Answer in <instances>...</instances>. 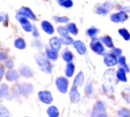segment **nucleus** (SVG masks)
I'll return each instance as SVG.
<instances>
[{"label":"nucleus","instance_id":"obj_1","mask_svg":"<svg viewBox=\"0 0 130 117\" xmlns=\"http://www.w3.org/2000/svg\"><path fill=\"white\" fill-rule=\"evenodd\" d=\"M36 62L38 64V66L40 67V69L47 74H51L53 71V64L51 63V61L46 57L45 54H38L36 56Z\"/></svg>","mask_w":130,"mask_h":117},{"label":"nucleus","instance_id":"obj_2","mask_svg":"<svg viewBox=\"0 0 130 117\" xmlns=\"http://www.w3.org/2000/svg\"><path fill=\"white\" fill-rule=\"evenodd\" d=\"M89 48L90 50L96 54V55H100V56H104L107 51H106V47L104 46V44L102 43L101 39L100 38H93V39H90V43H89Z\"/></svg>","mask_w":130,"mask_h":117},{"label":"nucleus","instance_id":"obj_3","mask_svg":"<svg viewBox=\"0 0 130 117\" xmlns=\"http://www.w3.org/2000/svg\"><path fill=\"white\" fill-rule=\"evenodd\" d=\"M70 82H69V79L68 77H66L65 75L64 76H58L56 77L55 79V86L57 89V91L60 93V94H67L69 89H70Z\"/></svg>","mask_w":130,"mask_h":117},{"label":"nucleus","instance_id":"obj_4","mask_svg":"<svg viewBox=\"0 0 130 117\" xmlns=\"http://www.w3.org/2000/svg\"><path fill=\"white\" fill-rule=\"evenodd\" d=\"M90 117H109L106 105L103 101H96L90 112Z\"/></svg>","mask_w":130,"mask_h":117},{"label":"nucleus","instance_id":"obj_5","mask_svg":"<svg viewBox=\"0 0 130 117\" xmlns=\"http://www.w3.org/2000/svg\"><path fill=\"white\" fill-rule=\"evenodd\" d=\"M114 8V3L111 1H105L101 4L95 5L94 12L100 16H106L110 13V11Z\"/></svg>","mask_w":130,"mask_h":117},{"label":"nucleus","instance_id":"obj_6","mask_svg":"<svg viewBox=\"0 0 130 117\" xmlns=\"http://www.w3.org/2000/svg\"><path fill=\"white\" fill-rule=\"evenodd\" d=\"M129 19V14L123 10H117L110 14V20L114 23H124Z\"/></svg>","mask_w":130,"mask_h":117},{"label":"nucleus","instance_id":"obj_7","mask_svg":"<svg viewBox=\"0 0 130 117\" xmlns=\"http://www.w3.org/2000/svg\"><path fill=\"white\" fill-rule=\"evenodd\" d=\"M15 92L18 95L27 97V96L32 94L34 86H32V84H30L28 82H19V83H17L15 85Z\"/></svg>","mask_w":130,"mask_h":117},{"label":"nucleus","instance_id":"obj_8","mask_svg":"<svg viewBox=\"0 0 130 117\" xmlns=\"http://www.w3.org/2000/svg\"><path fill=\"white\" fill-rule=\"evenodd\" d=\"M15 18H16V20L20 23V25H21V27H22V30H23L24 32H26V33H31L32 27H34V24L30 22V20H29L28 18H26V17L20 15L19 13H16V14H15Z\"/></svg>","mask_w":130,"mask_h":117},{"label":"nucleus","instance_id":"obj_9","mask_svg":"<svg viewBox=\"0 0 130 117\" xmlns=\"http://www.w3.org/2000/svg\"><path fill=\"white\" fill-rule=\"evenodd\" d=\"M103 57V62L108 68H113L116 65H118V57L115 56L111 51L107 52Z\"/></svg>","mask_w":130,"mask_h":117},{"label":"nucleus","instance_id":"obj_10","mask_svg":"<svg viewBox=\"0 0 130 117\" xmlns=\"http://www.w3.org/2000/svg\"><path fill=\"white\" fill-rule=\"evenodd\" d=\"M38 98L39 100L45 104V105H51L54 101V98H53V94L50 92V91H47V90H43V91H40L38 93Z\"/></svg>","mask_w":130,"mask_h":117},{"label":"nucleus","instance_id":"obj_11","mask_svg":"<svg viewBox=\"0 0 130 117\" xmlns=\"http://www.w3.org/2000/svg\"><path fill=\"white\" fill-rule=\"evenodd\" d=\"M68 95H69V100L72 104H77L80 102L81 100V95H80V92L78 90L77 86L75 85H72L69 91H68Z\"/></svg>","mask_w":130,"mask_h":117},{"label":"nucleus","instance_id":"obj_12","mask_svg":"<svg viewBox=\"0 0 130 117\" xmlns=\"http://www.w3.org/2000/svg\"><path fill=\"white\" fill-rule=\"evenodd\" d=\"M72 47L73 49L78 53V55H81V56H84L86 55L87 53V48H86V45L83 41L81 40H74L73 44H72Z\"/></svg>","mask_w":130,"mask_h":117},{"label":"nucleus","instance_id":"obj_13","mask_svg":"<svg viewBox=\"0 0 130 117\" xmlns=\"http://www.w3.org/2000/svg\"><path fill=\"white\" fill-rule=\"evenodd\" d=\"M17 13H19L20 15H22V16H24V17L28 18L29 20H32V21L37 20V15L35 14V12H34L29 7L21 6V7L18 9Z\"/></svg>","mask_w":130,"mask_h":117},{"label":"nucleus","instance_id":"obj_14","mask_svg":"<svg viewBox=\"0 0 130 117\" xmlns=\"http://www.w3.org/2000/svg\"><path fill=\"white\" fill-rule=\"evenodd\" d=\"M41 28L44 31L45 34H47L49 36H53L56 32V28L54 27L53 23L49 20H42L41 21Z\"/></svg>","mask_w":130,"mask_h":117},{"label":"nucleus","instance_id":"obj_15","mask_svg":"<svg viewBox=\"0 0 130 117\" xmlns=\"http://www.w3.org/2000/svg\"><path fill=\"white\" fill-rule=\"evenodd\" d=\"M62 43L60 40V37H56V36H52L49 39V47L55 51H60L62 49Z\"/></svg>","mask_w":130,"mask_h":117},{"label":"nucleus","instance_id":"obj_16","mask_svg":"<svg viewBox=\"0 0 130 117\" xmlns=\"http://www.w3.org/2000/svg\"><path fill=\"white\" fill-rule=\"evenodd\" d=\"M84 83H85V75H84L83 71H78L73 78V85L80 87V86L84 85Z\"/></svg>","mask_w":130,"mask_h":117},{"label":"nucleus","instance_id":"obj_17","mask_svg":"<svg viewBox=\"0 0 130 117\" xmlns=\"http://www.w3.org/2000/svg\"><path fill=\"white\" fill-rule=\"evenodd\" d=\"M61 58L63 59L64 62L70 63V62H73V60H74V55H73V53H72V51H71L70 49L65 48V49H63L62 52H61Z\"/></svg>","mask_w":130,"mask_h":117},{"label":"nucleus","instance_id":"obj_18","mask_svg":"<svg viewBox=\"0 0 130 117\" xmlns=\"http://www.w3.org/2000/svg\"><path fill=\"white\" fill-rule=\"evenodd\" d=\"M45 55L50 61H56V60H58V58L60 56L58 51H55V50L51 49L49 46L45 48Z\"/></svg>","mask_w":130,"mask_h":117},{"label":"nucleus","instance_id":"obj_19","mask_svg":"<svg viewBox=\"0 0 130 117\" xmlns=\"http://www.w3.org/2000/svg\"><path fill=\"white\" fill-rule=\"evenodd\" d=\"M18 72H19L20 75H22L25 78H30V77L34 76V70L27 65H21L19 67Z\"/></svg>","mask_w":130,"mask_h":117},{"label":"nucleus","instance_id":"obj_20","mask_svg":"<svg viewBox=\"0 0 130 117\" xmlns=\"http://www.w3.org/2000/svg\"><path fill=\"white\" fill-rule=\"evenodd\" d=\"M19 75H20L19 72L16 71L15 69H13V68L8 69V71L5 73V77H6V79H7L8 81H12V82L17 81L18 78H19Z\"/></svg>","mask_w":130,"mask_h":117},{"label":"nucleus","instance_id":"obj_21","mask_svg":"<svg viewBox=\"0 0 130 117\" xmlns=\"http://www.w3.org/2000/svg\"><path fill=\"white\" fill-rule=\"evenodd\" d=\"M115 75H116V79L119 82H127V71L121 67H119L116 71H115Z\"/></svg>","mask_w":130,"mask_h":117},{"label":"nucleus","instance_id":"obj_22","mask_svg":"<svg viewBox=\"0 0 130 117\" xmlns=\"http://www.w3.org/2000/svg\"><path fill=\"white\" fill-rule=\"evenodd\" d=\"M101 41H102V43L104 44V46L107 48V49H113L114 47H115V45H114V40L112 39V37L111 36H109V35H104V36H102L101 38Z\"/></svg>","mask_w":130,"mask_h":117},{"label":"nucleus","instance_id":"obj_23","mask_svg":"<svg viewBox=\"0 0 130 117\" xmlns=\"http://www.w3.org/2000/svg\"><path fill=\"white\" fill-rule=\"evenodd\" d=\"M75 64L73 62H70V63H66V66H65V69H64V74L66 77L70 78L72 77L74 74H75Z\"/></svg>","mask_w":130,"mask_h":117},{"label":"nucleus","instance_id":"obj_24","mask_svg":"<svg viewBox=\"0 0 130 117\" xmlns=\"http://www.w3.org/2000/svg\"><path fill=\"white\" fill-rule=\"evenodd\" d=\"M53 21L57 24H64L66 25L68 22H70V18L65 15H55L53 16Z\"/></svg>","mask_w":130,"mask_h":117},{"label":"nucleus","instance_id":"obj_25","mask_svg":"<svg viewBox=\"0 0 130 117\" xmlns=\"http://www.w3.org/2000/svg\"><path fill=\"white\" fill-rule=\"evenodd\" d=\"M66 27H67V30H68V33H69V35L70 36H72V37H74V36H77L78 34H79V30H78V27H77V24L75 23V22H68L67 24H66Z\"/></svg>","mask_w":130,"mask_h":117},{"label":"nucleus","instance_id":"obj_26","mask_svg":"<svg viewBox=\"0 0 130 117\" xmlns=\"http://www.w3.org/2000/svg\"><path fill=\"white\" fill-rule=\"evenodd\" d=\"M47 115L48 117H60V111L58 107L54 105H49L47 108Z\"/></svg>","mask_w":130,"mask_h":117},{"label":"nucleus","instance_id":"obj_27","mask_svg":"<svg viewBox=\"0 0 130 117\" xmlns=\"http://www.w3.org/2000/svg\"><path fill=\"white\" fill-rule=\"evenodd\" d=\"M84 93H85V95H86L88 98H89V97H92V95H93V93H94L92 80H87V81L84 83Z\"/></svg>","mask_w":130,"mask_h":117},{"label":"nucleus","instance_id":"obj_28","mask_svg":"<svg viewBox=\"0 0 130 117\" xmlns=\"http://www.w3.org/2000/svg\"><path fill=\"white\" fill-rule=\"evenodd\" d=\"M118 65H119V67L125 69L127 71V73L130 72V65L127 63V59L124 55H121L120 57H118Z\"/></svg>","mask_w":130,"mask_h":117},{"label":"nucleus","instance_id":"obj_29","mask_svg":"<svg viewBox=\"0 0 130 117\" xmlns=\"http://www.w3.org/2000/svg\"><path fill=\"white\" fill-rule=\"evenodd\" d=\"M118 34H119V36H120L124 41H127V42L130 41V32H129L126 27H120V28L118 30Z\"/></svg>","mask_w":130,"mask_h":117},{"label":"nucleus","instance_id":"obj_30","mask_svg":"<svg viewBox=\"0 0 130 117\" xmlns=\"http://www.w3.org/2000/svg\"><path fill=\"white\" fill-rule=\"evenodd\" d=\"M99 34H100V30H99L98 27L93 26V25H92V26H89V27L86 30V35H87V37L90 38V39L96 38Z\"/></svg>","mask_w":130,"mask_h":117},{"label":"nucleus","instance_id":"obj_31","mask_svg":"<svg viewBox=\"0 0 130 117\" xmlns=\"http://www.w3.org/2000/svg\"><path fill=\"white\" fill-rule=\"evenodd\" d=\"M121 97L127 104H130V87L129 86H125L121 91Z\"/></svg>","mask_w":130,"mask_h":117},{"label":"nucleus","instance_id":"obj_32","mask_svg":"<svg viewBox=\"0 0 130 117\" xmlns=\"http://www.w3.org/2000/svg\"><path fill=\"white\" fill-rule=\"evenodd\" d=\"M60 40H61V43H62L63 46H72V44H73V42H74L73 37L70 36V35L60 37Z\"/></svg>","mask_w":130,"mask_h":117},{"label":"nucleus","instance_id":"obj_33","mask_svg":"<svg viewBox=\"0 0 130 117\" xmlns=\"http://www.w3.org/2000/svg\"><path fill=\"white\" fill-rule=\"evenodd\" d=\"M14 47L18 50H23L26 48V42L22 38H17L14 41Z\"/></svg>","mask_w":130,"mask_h":117},{"label":"nucleus","instance_id":"obj_34","mask_svg":"<svg viewBox=\"0 0 130 117\" xmlns=\"http://www.w3.org/2000/svg\"><path fill=\"white\" fill-rule=\"evenodd\" d=\"M57 3L59 6H61L62 8H65V9L72 8L74 5L72 0H57Z\"/></svg>","mask_w":130,"mask_h":117},{"label":"nucleus","instance_id":"obj_35","mask_svg":"<svg viewBox=\"0 0 130 117\" xmlns=\"http://www.w3.org/2000/svg\"><path fill=\"white\" fill-rule=\"evenodd\" d=\"M56 31H57L59 37H63V36H67V35H69L68 30H67L66 25H64V24H59V25L57 26Z\"/></svg>","mask_w":130,"mask_h":117},{"label":"nucleus","instance_id":"obj_36","mask_svg":"<svg viewBox=\"0 0 130 117\" xmlns=\"http://www.w3.org/2000/svg\"><path fill=\"white\" fill-rule=\"evenodd\" d=\"M117 117H130V110L125 107L120 108L117 112Z\"/></svg>","mask_w":130,"mask_h":117},{"label":"nucleus","instance_id":"obj_37","mask_svg":"<svg viewBox=\"0 0 130 117\" xmlns=\"http://www.w3.org/2000/svg\"><path fill=\"white\" fill-rule=\"evenodd\" d=\"M8 92H9V86L6 83H3L0 86V99H3L5 97H7Z\"/></svg>","mask_w":130,"mask_h":117},{"label":"nucleus","instance_id":"obj_38","mask_svg":"<svg viewBox=\"0 0 130 117\" xmlns=\"http://www.w3.org/2000/svg\"><path fill=\"white\" fill-rule=\"evenodd\" d=\"M0 117H10L9 110L1 103H0Z\"/></svg>","mask_w":130,"mask_h":117},{"label":"nucleus","instance_id":"obj_39","mask_svg":"<svg viewBox=\"0 0 130 117\" xmlns=\"http://www.w3.org/2000/svg\"><path fill=\"white\" fill-rule=\"evenodd\" d=\"M31 46L34 47V48H36L37 50H39V51H41L43 48H44V45H43V43L39 40V39H35L32 42H31Z\"/></svg>","mask_w":130,"mask_h":117},{"label":"nucleus","instance_id":"obj_40","mask_svg":"<svg viewBox=\"0 0 130 117\" xmlns=\"http://www.w3.org/2000/svg\"><path fill=\"white\" fill-rule=\"evenodd\" d=\"M111 52H112L115 56H117V57H120L121 55H123V51H122V49L119 48V47H114L113 49H111Z\"/></svg>","mask_w":130,"mask_h":117},{"label":"nucleus","instance_id":"obj_41","mask_svg":"<svg viewBox=\"0 0 130 117\" xmlns=\"http://www.w3.org/2000/svg\"><path fill=\"white\" fill-rule=\"evenodd\" d=\"M31 34H32V37L35 39H39L40 38V32H39V30H38V27L36 25H34L32 31H31Z\"/></svg>","mask_w":130,"mask_h":117},{"label":"nucleus","instance_id":"obj_42","mask_svg":"<svg viewBox=\"0 0 130 117\" xmlns=\"http://www.w3.org/2000/svg\"><path fill=\"white\" fill-rule=\"evenodd\" d=\"M117 9L118 10H123V11H125L127 13L130 12V6H127V5H118Z\"/></svg>","mask_w":130,"mask_h":117},{"label":"nucleus","instance_id":"obj_43","mask_svg":"<svg viewBox=\"0 0 130 117\" xmlns=\"http://www.w3.org/2000/svg\"><path fill=\"white\" fill-rule=\"evenodd\" d=\"M4 74H5V67H4V65L0 64V81L2 80Z\"/></svg>","mask_w":130,"mask_h":117},{"label":"nucleus","instance_id":"obj_44","mask_svg":"<svg viewBox=\"0 0 130 117\" xmlns=\"http://www.w3.org/2000/svg\"><path fill=\"white\" fill-rule=\"evenodd\" d=\"M5 66H6V67H8L9 69H11V68H13V66H14V63H13V61H12V60H6Z\"/></svg>","mask_w":130,"mask_h":117},{"label":"nucleus","instance_id":"obj_45","mask_svg":"<svg viewBox=\"0 0 130 117\" xmlns=\"http://www.w3.org/2000/svg\"><path fill=\"white\" fill-rule=\"evenodd\" d=\"M7 60V55L4 52H0V61H6Z\"/></svg>","mask_w":130,"mask_h":117},{"label":"nucleus","instance_id":"obj_46","mask_svg":"<svg viewBox=\"0 0 130 117\" xmlns=\"http://www.w3.org/2000/svg\"><path fill=\"white\" fill-rule=\"evenodd\" d=\"M25 117H28V116H25Z\"/></svg>","mask_w":130,"mask_h":117}]
</instances>
